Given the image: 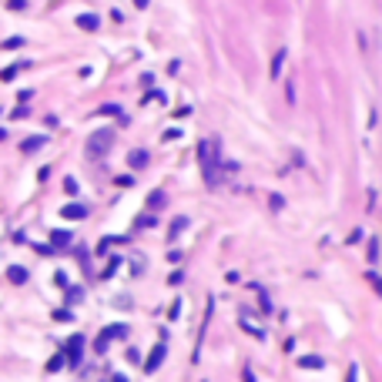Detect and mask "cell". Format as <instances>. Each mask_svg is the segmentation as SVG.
<instances>
[{
  "label": "cell",
  "mask_w": 382,
  "mask_h": 382,
  "mask_svg": "<svg viewBox=\"0 0 382 382\" xmlns=\"http://www.w3.org/2000/svg\"><path fill=\"white\" fill-rule=\"evenodd\" d=\"M198 161H201V175H205L208 188H218V161H222V151H218V141L208 138V141L198 144Z\"/></svg>",
  "instance_id": "cell-1"
},
{
  "label": "cell",
  "mask_w": 382,
  "mask_h": 382,
  "mask_svg": "<svg viewBox=\"0 0 382 382\" xmlns=\"http://www.w3.org/2000/svg\"><path fill=\"white\" fill-rule=\"evenodd\" d=\"M111 148H114V127H97V131L88 134V141H84L88 158H104Z\"/></svg>",
  "instance_id": "cell-2"
},
{
  "label": "cell",
  "mask_w": 382,
  "mask_h": 382,
  "mask_svg": "<svg viewBox=\"0 0 382 382\" xmlns=\"http://www.w3.org/2000/svg\"><path fill=\"white\" fill-rule=\"evenodd\" d=\"M127 332L131 329L127 325H107L101 335H97V342H94V349L97 352H107V345H111V339H127Z\"/></svg>",
  "instance_id": "cell-3"
},
{
  "label": "cell",
  "mask_w": 382,
  "mask_h": 382,
  "mask_svg": "<svg viewBox=\"0 0 382 382\" xmlns=\"http://www.w3.org/2000/svg\"><path fill=\"white\" fill-rule=\"evenodd\" d=\"M165 352H168V345H165V342H158L151 352H148V359H144V372H148V375L161 369V362H165Z\"/></svg>",
  "instance_id": "cell-4"
},
{
  "label": "cell",
  "mask_w": 382,
  "mask_h": 382,
  "mask_svg": "<svg viewBox=\"0 0 382 382\" xmlns=\"http://www.w3.org/2000/svg\"><path fill=\"white\" fill-rule=\"evenodd\" d=\"M80 352H84V335H71V339H67V349H64V356H67L71 366H80Z\"/></svg>",
  "instance_id": "cell-5"
},
{
  "label": "cell",
  "mask_w": 382,
  "mask_h": 382,
  "mask_svg": "<svg viewBox=\"0 0 382 382\" xmlns=\"http://www.w3.org/2000/svg\"><path fill=\"white\" fill-rule=\"evenodd\" d=\"M61 218H67V222H80V218H88V205H61Z\"/></svg>",
  "instance_id": "cell-6"
},
{
  "label": "cell",
  "mask_w": 382,
  "mask_h": 382,
  "mask_svg": "<svg viewBox=\"0 0 382 382\" xmlns=\"http://www.w3.org/2000/svg\"><path fill=\"white\" fill-rule=\"evenodd\" d=\"M27 67H31L27 61H20V64H10V67H4V71H0V80H4V84H10V80H14L20 71H27Z\"/></svg>",
  "instance_id": "cell-7"
},
{
  "label": "cell",
  "mask_w": 382,
  "mask_h": 382,
  "mask_svg": "<svg viewBox=\"0 0 382 382\" xmlns=\"http://www.w3.org/2000/svg\"><path fill=\"white\" fill-rule=\"evenodd\" d=\"M165 205H168V195H165L161 188H154L151 195H148V208H151V211H161Z\"/></svg>",
  "instance_id": "cell-8"
},
{
  "label": "cell",
  "mask_w": 382,
  "mask_h": 382,
  "mask_svg": "<svg viewBox=\"0 0 382 382\" xmlns=\"http://www.w3.org/2000/svg\"><path fill=\"white\" fill-rule=\"evenodd\" d=\"M50 241H54V248H67L74 241V235L71 231H64V228H57V231H50Z\"/></svg>",
  "instance_id": "cell-9"
},
{
  "label": "cell",
  "mask_w": 382,
  "mask_h": 382,
  "mask_svg": "<svg viewBox=\"0 0 382 382\" xmlns=\"http://www.w3.org/2000/svg\"><path fill=\"white\" fill-rule=\"evenodd\" d=\"M7 282H10V285H24V282H27V268L10 265V268H7Z\"/></svg>",
  "instance_id": "cell-10"
},
{
  "label": "cell",
  "mask_w": 382,
  "mask_h": 382,
  "mask_svg": "<svg viewBox=\"0 0 382 382\" xmlns=\"http://www.w3.org/2000/svg\"><path fill=\"white\" fill-rule=\"evenodd\" d=\"M77 27H80V31H97L101 20H97V14H80L77 17Z\"/></svg>",
  "instance_id": "cell-11"
},
{
  "label": "cell",
  "mask_w": 382,
  "mask_h": 382,
  "mask_svg": "<svg viewBox=\"0 0 382 382\" xmlns=\"http://www.w3.org/2000/svg\"><path fill=\"white\" fill-rule=\"evenodd\" d=\"M184 228H188V218H184V215H178L175 222L168 225V238H178V235H181Z\"/></svg>",
  "instance_id": "cell-12"
},
{
  "label": "cell",
  "mask_w": 382,
  "mask_h": 382,
  "mask_svg": "<svg viewBox=\"0 0 382 382\" xmlns=\"http://www.w3.org/2000/svg\"><path fill=\"white\" fill-rule=\"evenodd\" d=\"M44 144H47V138H27V141H20V151L34 154L37 148H44Z\"/></svg>",
  "instance_id": "cell-13"
},
{
  "label": "cell",
  "mask_w": 382,
  "mask_h": 382,
  "mask_svg": "<svg viewBox=\"0 0 382 382\" xmlns=\"http://www.w3.org/2000/svg\"><path fill=\"white\" fill-rule=\"evenodd\" d=\"M298 366L302 369H322L325 362H322V356H298Z\"/></svg>",
  "instance_id": "cell-14"
},
{
  "label": "cell",
  "mask_w": 382,
  "mask_h": 382,
  "mask_svg": "<svg viewBox=\"0 0 382 382\" xmlns=\"http://www.w3.org/2000/svg\"><path fill=\"white\" fill-rule=\"evenodd\" d=\"M148 161H151V158H148V151H131V154H127V165H131V168H144Z\"/></svg>",
  "instance_id": "cell-15"
},
{
  "label": "cell",
  "mask_w": 382,
  "mask_h": 382,
  "mask_svg": "<svg viewBox=\"0 0 382 382\" xmlns=\"http://www.w3.org/2000/svg\"><path fill=\"white\" fill-rule=\"evenodd\" d=\"M64 366H67V356H64V352H57V356H54V359H50V362H47V372L54 375V372H61Z\"/></svg>",
  "instance_id": "cell-16"
},
{
  "label": "cell",
  "mask_w": 382,
  "mask_h": 382,
  "mask_svg": "<svg viewBox=\"0 0 382 382\" xmlns=\"http://www.w3.org/2000/svg\"><path fill=\"white\" fill-rule=\"evenodd\" d=\"M255 292H258V302H262V315H271V302H268V292H265L262 285H252Z\"/></svg>",
  "instance_id": "cell-17"
},
{
  "label": "cell",
  "mask_w": 382,
  "mask_h": 382,
  "mask_svg": "<svg viewBox=\"0 0 382 382\" xmlns=\"http://www.w3.org/2000/svg\"><path fill=\"white\" fill-rule=\"evenodd\" d=\"M282 64H285V50H279V54L271 57V77H279L282 74Z\"/></svg>",
  "instance_id": "cell-18"
},
{
  "label": "cell",
  "mask_w": 382,
  "mask_h": 382,
  "mask_svg": "<svg viewBox=\"0 0 382 382\" xmlns=\"http://www.w3.org/2000/svg\"><path fill=\"white\" fill-rule=\"evenodd\" d=\"M118 268H121V255H114L111 262H107V268L101 271V279H111V275H114V271H118Z\"/></svg>",
  "instance_id": "cell-19"
},
{
  "label": "cell",
  "mask_w": 382,
  "mask_h": 382,
  "mask_svg": "<svg viewBox=\"0 0 382 382\" xmlns=\"http://www.w3.org/2000/svg\"><path fill=\"white\" fill-rule=\"evenodd\" d=\"M97 111H101V114H107V118H124V114H121V107H118V104H101V107H97Z\"/></svg>",
  "instance_id": "cell-20"
},
{
  "label": "cell",
  "mask_w": 382,
  "mask_h": 382,
  "mask_svg": "<svg viewBox=\"0 0 382 382\" xmlns=\"http://www.w3.org/2000/svg\"><path fill=\"white\" fill-rule=\"evenodd\" d=\"M24 44H27L24 37H7V40H4V47H7V50H20Z\"/></svg>",
  "instance_id": "cell-21"
},
{
  "label": "cell",
  "mask_w": 382,
  "mask_h": 382,
  "mask_svg": "<svg viewBox=\"0 0 382 382\" xmlns=\"http://www.w3.org/2000/svg\"><path fill=\"white\" fill-rule=\"evenodd\" d=\"M154 225V215H138L134 218V228H151Z\"/></svg>",
  "instance_id": "cell-22"
},
{
  "label": "cell",
  "mask_w": 382,
  "mask_h": 382,
  "mask_svg": "<svg viewBox=\"0 0 382 382\" xmlns=\"http://www.w3.org/2000/svg\"><path fill=\"white\" fill-rule=\"evenodd\" d=\"M241 329H245V332H252L255 339H265V332H262V329H255L252 322H248V318H241Z\"/></svg>",
  "instance_id": "cell-23"
},
{
  "label": "cell",
  "mask_w": 382,
  "mask_h": 382,
  "mask_svg": "<svg viewBox=\"0 0 382 382\" xmlns=\"http://www.w3.org/2000/svg\"><path fill=\"white\" fill-rule=\"evenodd\" d=\"M369 262H379V241L369 238Z\"/></svg>",
  "instance_id": "cell-24"
},
{
  "label": "cell",
  "mask_w": 382,
  "mask_h": 382,
  "mask_svg": "<svg viewBox=\"0 0 382 382\" xmlns=\"http://www.w3.org/2000/svg\"><path fill=\"white\" fill-rule=\"evenodd\" d=\"M148 101H168V97L161 94V91H148V94L141 97V104H148Z\"/></svg>",
  "instance_id": "cell-25"
},
{
  "label": "cell",
  "mask_w": 382,
  "mask_h": 382,
  "mask_svg": "<svg viewBox=\"0 0 382 382\" xmlns=\"http://www.w3.org/2000/svg\"><path fill=\"white\" fill-rule=\"evenodd\" d=\"M71 318H74L71 309H57V312H54V322H71Z\"/></svg>",
  "instance_id": "cell-26"
},
{
  "label": "cell",
  "mask_w": 382,
  "mask_h": 382,
  "mask_svg": "<svg viewBox=\"0 0 382 382\" xmlns=\"http://www.w3.org/2000/svg\"><path fill=\"white\" fill-rule=\"evenodd\" d=\"M268 205L275 208V211H282V208H285V198H282V195H271V198H268Z\"/></svg>",
  "instance_id": "cell-27"
},
{
  "label": "cell",
  "mask_w": 382,
  "mask_h": 382,
  "mask_svg": "<svg viewBox=\"0 0 382 382\" xmlns=\"http://www.w3.org/2000/svg\"><path fill=\"white\" fill-rule=\"evenodd\" d=\"M175 138H181V131H178V127H171V131H165V134H161V141H175Z\"/></svg>",
  "instance_id": "cell-28"
},
{
  "label": "cell",
  "mask_w": 382,
  "mask_h": 382,
  "mask_svg": "<svg viewBox=\"0 0 382 382\" xmlns=\"http://www.w3.org/2000/svg\"><path fill=\"white\" fill-rule=\"evenodd\" d=\"M64 191H67V195H77V181H74V178H67V181H64Z\"/></svg>",
  "instance_id": "cell-29"
},
{
  "label": "cell",
  "mask_w": 382,
  "mask_h": 382,
  "mask_svg": "<svg viewBox=\"0 0 382 382\" xmlns=\"http://www.w3.org/2000/svg\"><path fill=\"white\" fill-rule=\"evenodd\" d=\"M7 7H10V10H24L27 0H7Z\"/></svg>",
  "instance_id": "cell-30"
},
{
  "label": "cell",
  "mask_w": 382,
  "mask_h": 382,
  "mask_svg": "<svg viewBox=\"0 0 382 382\" xmlns=\"http://www.w3.org/2000/svg\"><path fill=\"white\" fill-rule=\"evenodd\" d=\"M181 258H184L181 252H168V262H171V265H181Z\"/></svg>",
  "instance_id": "cell-31"
},
{
  "label": "cell",
  "mask_w": 382,
  "mask_h": 382,
  "mask_svg": "<svg viewBox=\"0 0 382 382\" xmlns=\"http://www.w3.org/2000/svg\"><path fill=\"white\" fill-rule=\"evenodd\" d=\"M80 295H84V288H67V298H71V302H77Z\"/></svg>",
  "instance_id": "cell-32"
},
{
  "label": "cell",
  "mask_w": 382,
  "mask_h": 382,
  "mask_svg": "<svg viewBox=\"0 0 382 382\" xmlns=\"http://www.w3.org/2000/svg\"><path fill=\"white\" fill-rule=\"evenodd\" d=\"M54 285H61V288H67V275H64V271H57V275H54Z\"/></svg>",
  "instance_id": "cell-33"
},
{
  "label": "cell",
  "mask_w": 382,
  "mask_h": 382,
  "mask_svg": "<svg viewBox=\"0 0 382 382\" xmlns=\"http://www.w3.org/2000/svg\"><path fill=\"white\" fill-rule=\"evenodd\" d=\"M34 252H37V255H50V252H54V245H34Z\"/></svg>",
  "instance_id": "cell-34"
},
{
  "label": "cell",
  "mask_w": 382,
  "mask_h": 382,
  "mask_svg": "<svg viewBox=\"0 0 382 382\" xmlns=\"http://www.w3.org/2000/svg\"><path fill=\"white\" fill-rule=\"evenodd\" d=\"M31 97H34V91H20V94H17V101H20V104H27Z\"/></svg>",
  "instance_id": "cell-35"
},
{
  "label": "cell",
  "mask_w": 382,
  "mask_h": 382,
  "mask_svg": "<svg viewBox=\"0 0 382 382\" xmlns=\"http://www.w3.org/2000/svg\"><path fill=\"white\" fill-rule=\"evenodd\" d=\"M356 241H362V228H356V231L349 235V245H356Z\"/></svg>",
  "instance_id": "cell-36"
},
{
  "label": "cell",
  "mask_w": 382,
  "mask_h": 382,
  "mask_svg": "<svg viewBox=\"0 0 382 382\" xmlns=\"http://www.w3.org/2000/svg\"><path fill=\"white\" fill-rule=\"evenodd\" d=\"M148 4H151V0H134V7H138V10H144Z\"/></svg>",
  "instance_id": "cell-37"
}]
</instances>
